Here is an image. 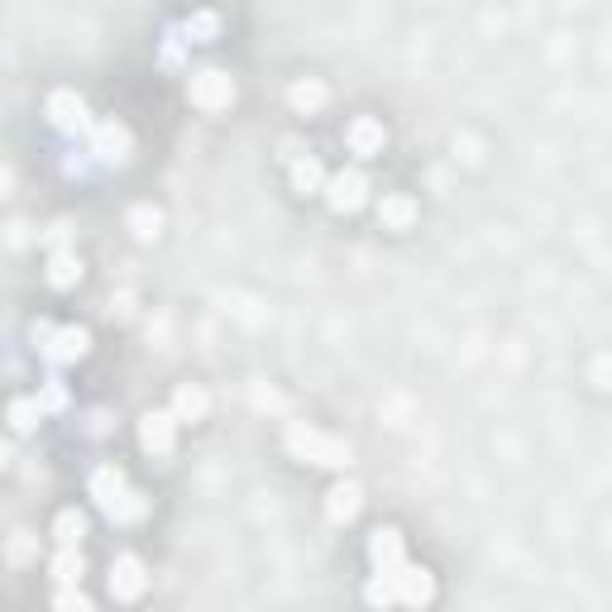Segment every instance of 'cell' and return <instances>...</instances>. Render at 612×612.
<instances>
[{
  "label": "cell",
  "instance_id": "6da1fadb",
  "mask_svg": "<svg viewBox=\"0 0 612 612\" xmlns=\"http://www.w3.org/2000/svg\"><path fill=\"white\" fill-rule=\"evenodd\" d=\"M287 450L302 459V464H321V469H350V459H354V450L340 436H330L321 426H306V421L287 426Z\"/></svg>",
  "mask_w": 612,
  "mask_h": 612
},
{
  "label": "cell",
  "instance_id": "7a4b0ae2",
  "mask_svg": "<svg viewBox=\"0 0 612 612\" xmlns=\"http://www.w3.org/2000/svg\"><path fill=\"white\" fill-rule=\"evenodd\" d=\"M91 498H96V507L106 512L110 522H139L149 512L144 493H134L120 469H96L91 474Z\"/></svg>",
  "mask_w": 612,
  "mask_h": 612
},
{
  "label": "cell",
  "instance_id": "3957f363",
  "mask_svg": "<svg viewBox=\"0 0 612 612\" xmlns=\"http://www.w3.org/2000/svg\"><path fill=\"white\" fill-rule=\"evenodd\" d=\"M378 579H388V589H393V598L402 603V608H426L431 598H436V574L426 565H397L393 574H378Z\"/></svg>",
  "mask_w": 612,
  "mask_h": 612
},
{
  "label": "cell",
  "instance_id": "277c9868",
  "mask_svg": "<svg viewBox=\"0 0 612 612\" xmlns=\"http://www.w3.org/2000/svg\"><path fill=\"white\" fill-rule=\"evenodd\" d=\"M187 96H192V106H201V110H225L235 101V82H230V72H220V67H201V72H192V82H187Z\"/></svg>",
  "mask_w": 612,
  "mask_h": 612
},
{
  "label": "cell",
  "instance_id": "5b68a950",
  "mask_svg": "<svg viewBox=\"0 0 612 612\" xmlns=\"http://www.w3.org/2000/svg\"><path fill=\"white\" fill-rule=\"evenodd\" d=\"M326 201H330V211H359L369 201V177L359 173V168H345V173L326 177Z\"/></svg>",
  "mask_w": 612,
  "mask_h": 612
},
{
  "label": "cell",
  "instance_id": "8992f818",
  "mask_svg": "<svg viewBox=\"0 0 612 612\" xmlns=\"http://www.w3.org/2000/svg\"><path fill=\"white\" fill-rule=\"evenodd\" d=\"M34 340H44V354L53 359V364H72V359H82V354H87V345H91L82 326H63V330L39 326V330H34Z\"/></svg>",
  "mask_w": 612,
  "mask_h": 612
},
{
  "label": "cell",
  "instance_id": "52a82bcc",
  "mask_svg": "<svg viewBox=\"0 0 612 612\" xmlns=\"http://www.w3.org/2000/svg\"><path fill=\"white\" fill-rule=\"evenodd\" d=\"M139 445H144L153 459L173 455V450H177V421H173V412H144V421H139Z\"/></svg>",
  "mask_w": 612,
  "mask_h": 612
},
{
  "label": "cell",
  "instance_id": "ba28073f",
  "mask_svg": "<svg viewBox=\"0 0 612 612\" xmlns=\"http://www.w3.org/2000/svg\"><path fill=\"white\" fill-rule=\"evenodd\" d=\"M144 589H149L144 560H134V555H120V560L110 565V598H115V603H134V598H139Z\"/></svg>",
  "mask_w": 612,
  "mask_h": 612
},
{
  "label": "cell",
  "instance_id": "9c48e42d",
  "mask_svg": "<svg viewBox=\"0 0 612 612\" xmlns=\"http://www.w3.org/2000/svg\"><path fill=\"white\" fill-rule=\"evenodd\" d=\"M369 560L378 574H393L397 565H407V546H402V531H397V526H378V531H373Z\"/></svg>",
  "mask_w": 612,
  "mask_h": 612
},
{
  "label": "cell",
  "instance_id": "30bf717a",
  "mask_svg": "<svg viewBox=\"0 0 612 612\" xmlns=\"http://www.w3.org/2000/svg\"><path fill=\"white\" fill-rule=\"evenodd\" d=\"M48 120H53L63 134H82L91 125V120H87V101H82L77 91H53V96H48Z\"/></svg>",
  "mask_w": 612,
  "mask_h": 612
},
{
  "label": "cell",
  "instance_id": "8fae6325",
  "mask_svg": "<svg viewBox=\"0 0 612 612\" xmlns=\"http://www.w3.org/2000/svg\"><path fill=\"white\" fill-rule=\"evenodd\" d=\"M345 139H350V149L359 153V158H373V153H383V144H388V130H383V120H373V115H354Z\"/></svg>",
  "mask_w": 612,
  "mask_h": 612
},
{
  "label": "cell",
  "instance_id": "7c38bea8",
  "mask_svg": "<svg viewBox=\"0 0 612 612\" xmlns=\"http://www.w3.org/2000/svg\"><path fill=\"white\" fill-rule=\"evenodd\" d=\"M91 149L101 153L106 163H125V153H130V130L110 120V125H101V130L91 134Z\"/></svg>",
  "mask_w": 612,
  "mask_h": 612
},
{
  "label": "cell",
  "instance_id": "4fadbf2b",
  "mask_svg": "<svg viewBox=\"0 0 612 612\" xmlns=\"http://www.w3.org/2000/svg\"><path fill=\"white\" fill-rule=\"evenodd\" d=\"M206 407H211V397H206V388H197V383H182V388L173 393V421L177 426H182V421H201Z\"/></svg>",
  "mask_w": 612,
  "mask_h": 612
},
{
  "label": "cell",
  "instance_id": "5bb4252c",
  "mask_svg": "<svg viewBox=\"0 0 612 612\" xmlns=\"http://www.w3.org/2000/svg\"><path fill=\"white\" fill-rule=\"evenodd\" d=\"M378 220L388 225V230H407L416 220V201L407 192H388V197L378 201Z\"/></svg>",
  "mask_w": 612,
  "mask_h": 612
},
{
  "label": "cell",
  "instance_id": "9a60e30c",
  "mask_svg": "<svg viewBox=\"0 0 612 612\" xmlns=\"http://www.w3.org/2000/svg\"><path fill=\"white\" fill-rule=\"evenodd\" d=\"M359 503H364V493L354 488V483H335L326 493V512H330V522H350L354 512H359Z\"/></svg>",
  "mask_w": 612,
  "mask_h": 612
},
{
  "label": "cell",
  "instance_id": "2e32d148",
  "mask_svg": "<svg viewBox=\"0 0 612 612\" xmlns=\"http://www.w3.org/2000/svg\"><path fill=\"white\" fill-rule=\"evenodd\" d=\"M82 278V259L72 254V249H53V259H48V283L53 287H72Z\"/></svg>",
  "mask_w": 612,
  "mask_h": 612
},
{
  "label": "cell",
  "instance_id": "e0dca14e",
  "mask_svg": "<svg viewBox=\"0 0 612 612\" xmlns=\"http://www.w3.org/2000/svg\"><path fill=\"white\" fill-rule=\"evenodd\" d=\"M82 550H58L53 555V579H58V589H82Z\"/></svg>",
  "mask_w": 612,
  "mask_h": 612
},
{
  "label": "cell",
  "instance_id": "ac0fdd59",
  "mask_svg": "<svg viewBox=\"0 0 612 612\" xmlns=\"http://www.w3.org/2000/svg\"><path fill=\"white\" fill-rule=\"evenodd\" d=\"M287 101H292L297 110H306V115H311V110L326 106V82H316V77H302V82H292Z\"/></svg>",
  "mask_w": 612,
  "mask_h": 612
},
{
  "label": "cell",
  "instance_id": "d6986e66",
  "mask_svg": "<svg viewBox=\"0 0 612 612\" xmlns=\"http://www.w3.org/2000/svg\"><path fill=\"white\" fill-rule=\"evenodd\" d=\"M53 536H58V550H77L82 536H87V517H82V512H58Z\"/></svg>",
  "mask_w": 612,
  "mask_h": 612
},
{
  "label": "cell",
  "instance_id": "ffe728a7",
  "mask_svg": "<svg viewBox=\"0 0 612 612\" xmlns=\"http://www.w3.org/2000/svg\"><path fill=\"white\" fill-rule=\"evenodd\" d=\"M292 187H297V192H316V187H326V168H321V158H311V153L297 158V163H292Z\"/></svg>",
  "mask_w": 612,
  "mask_h": 612
},
{
  "label": "cell",
  "instance_id": "44dd1931",
  "mask_svg": "<svg viewBox=\"0 0 612 612\" xmlns=\"http://www.w3.org/2000/svg\"><path fill=\"white\" fill-rule=\"evenodd\" d=\"M10 421H15V431H34L39 421H44V407H39V397H15L10 402Z\"/></svg>",
  "mask_w": 612,
  "mask_h": 612
},
{
  "label": "cell",
  "instance_id": "7402d4cb",
  "mask_svg": "<svg viewBox=\"0 0 612 612\" xmlns=\"http://www.w3.org/2000/svg\"><path fill=\"white\" fill-rule=\"evenodd\" d=\"M130 225H134V235H139V240H153V235H158V225H163V216H158L153 206H134Z\"/></svg>",
  "mask_w": 612,
  "mask_h": 612
},
{
  "label": "cell",
  "instance_id": "603a6c76",
  "mask_svg": "<svg viewBox=\"0 0 612 612\" xmlns=\"http://www.w3.org/2000/svg\"><path fill=\"white\" fill-rule=\"evenodd\" d=\"M53 608H58V612H91V603H87V593H82V589H58Z\"/></svg>",
  "mask_w": 612,
  "mask_h": 612
},
{
  "label": "cell",
  "instance_id": "cb8c5ba5",
  "mask_svg": "<svg viewBox=\"0 0 612 612\" xmlns=\"http://www.w3.org/2000/svg\"><path fill=\"white\" fill-rule=\"evenodd\" d=\"M216 29H220V15H211V10H206V15H192V20H187V34H192V39H211Z\"/></svg>",
  "mask_w": 612,
  "mask_h": 612
},
{
  "label": "cell",
  "instance_id": "d4e9b609",
  "mask_svg": "<svg viewBox=\"0 0 612 612\" xmlns=\"http://www.w3.org/2000/svg\"><path fill=\"white\" fill-rule=\"evenodd\" d=\"M364 598H369L373 608H393V603H397L393 589H388V579H373L369 589H364Z\"/></svg>",
  "mask_w": 612,
  "mask_h": 612
},
{
  "label": "cell",
  "instance_id": "484cf974",
  "mask_svg": "<svg viewBox=\"0 0 612 612\" xmlns=\"http://www.w3.org/2000/svg\"><path fill=\"white\" fill-rule=\"evenodd\" d=\"M10 555H15V560H29V555H34V536H29V531H15V541H10Z\"/></svg>",
  "mask_w": 612,
  "mask_h": 612
},
{
  "label": "cell",
  "instance_id": "4316f807",
  "mask_svg": "<svg viewBox=\"0 0 612 612\" xmlns=\"http://www.w3.org/2000/svg\"><path fill=\"white\" fill-rule=\"evenodd\" d=\"M63 402H67V393L58 388V383H53V388L44 393V402H39V407H63Z\"/></svg>",
  "mask_w": 612,
  "mask_h": 612
},
{
  "label": "cell",
  "instance_id": "83f0119b",
  "mask_svg": "<svg viewBox=\"0 0 612 612\" xmlns=\"http://www.w3.org/2000/svg\"><path fill=\"white\" fill-rule=\"evenodd\" d=\"M5 459H10V445H5V440H0V469H5Z\"/></svg>",
  "mask_w": 612,
  "mask_h": 612
}]
</instances>
